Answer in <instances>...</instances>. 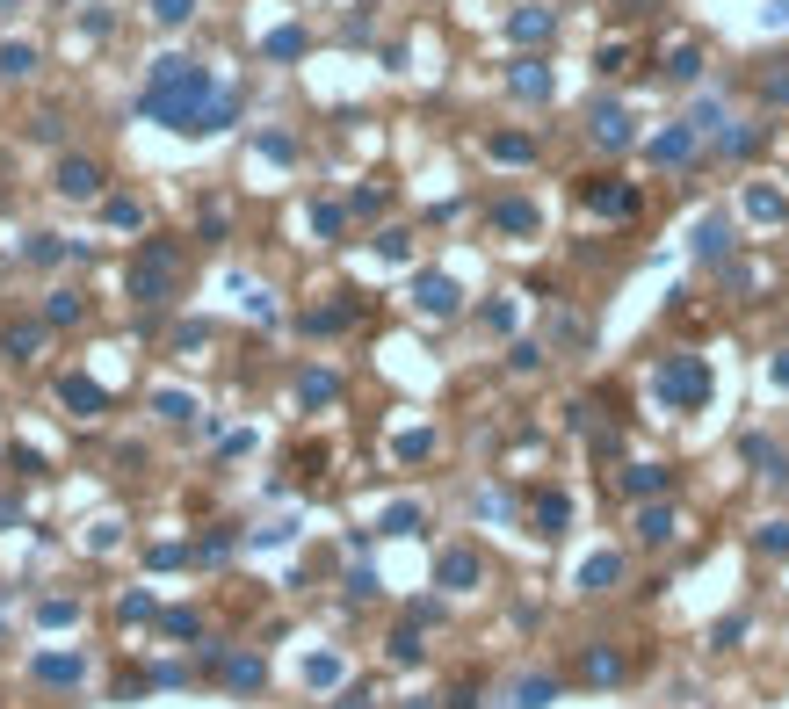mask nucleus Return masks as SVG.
Returning <instances> with one entry per match:
<instances>
[{
	"mask_svg": "<svg viewBox=\"0 0 789 709\" xmlns=\"http://www.w3.org/2000/svg\"><path fill=\"white\" fill-rule=\"evenodd\" d=\"M391 659H420V637H413V623H406L399 637H391Z\"/></svg>",
	"mask_w": 789,
	"mask_h": 709,
	"instance_id": "obj_41",
	"label": "nucleus"
},
{
	"mask_svg": "<svg viewBox=\"0 0 789 709\" xmlns=\"http://www.w3.org/2000/svg\"><path fill=\"white\" fill-rule=\"evenodd\" d=\"M587 681H623V659L616 652H587Z\"/></svg>",
	"mask_w": 789,
	"mask_h": 709,
	"instance_id": "obj_35",
	"label": "nucleus"
},
{
	"mask_svg": "<svg viewBox=\"0 0 789 709\" xmlns=\"http://www.w3.org/2000/svg\"><path fill=\"white\" fill-rule=\"evenodd\" d=\"M666 485H674V478H666L659 464H630V471H623V492H630V500H652V492H666Z\"/></svg>",
	"mask_w": 789,
	"mask_h": 709,
	"instance_id": "obj_16",
	"label": "nucleus"
},
{
	"mask_svg": "<svg viewBox=\"0 0 789 709\" xmlns=\"http://www.w3.org/2000/svg\"><path fill=\"white\" fill-rule=\"evenodd\" d=\"M695 138H703L695 123H674V131H659V138L645 145V160H652V167H681L688 152H695Z\"/></svg>",
	"mask_w": 789,
	"mask_h": 709,
	"instance_id": "obj_6",
	"label": "nucleus"
},
{
	"mask_svg": "<svg viewBox=\"0 0 789 709\" xmlns=\"http://www.w3.org/2000/svg\"><path fill=\"white\" fill-rule=\"evenodd\" d=\"M753 145H761V123H732V131L717 138V152H732V160H746Z\"/></svg>",
	"mask_w": 789,
	"mask_h": 709,
	"instance_id": "obj_27",
	"label": "nucleus"
},
{
	"mask_svg": "<svg viewBox=\"0 0 789 709\" xmlns=\"http://www.w3.org/2000/svg\"><path fill=\"white\" fill-rule=\"evenodd\" d=\"M753 543H761V550H768V558H789V521H768V529H761V536H753Z\"/></svg>",
	"mask_w": 789,
	"mask_h": 709,
	"instance_id": "obj_37",
	"label": "nucleus"
},
{
	"mask_svg": "<svg viewBox=\"0 0 789 709\" xmlns=\"http://www.w3.org/2000/svg\"><path fill=\"white\" fill-rule=\"evenodd\" d=\"M493 160H507V167H522V160H536V138H522V131H493Z\"/></svg>",
	"mask_w": 789,
	"mask_h": 709,
	"instance_id": "obj_18",
	"label": "nucleus"
},
{
	"mask_svg": "<svg viewBox=\"0 0 789 709\" xmlns=\"http://www.w3.org/2000/svg\"><path fill=\"white\" fill-rule=\"evenodd\" d=\"M507 29H514V44H543V37H551V8H522Z\"/></svg>",
	"mask_w": 789,
	"mask_h": 709,
	"instance_id": "obj_23",
	"label": "nucleus"
},
{
	"mask_svg": "<svg viewBox=\"0 0 789 709\" xmlns=\"http://www.w3.org/2000/svg\"><path fill=\"white\" fill-rule=\"evenodd\" d=\"M297 398H305V406H333V398H341V384H333L326 369H305V377H297Z\"/></svg>",
	"mask_w": 789,
	"mask_h": 709,
	"instance_id": "obj_24",
	"label": "nucleus"
},
{
	"mask_svg": "<svg viewBox=\"0 0 789 709\" xmlns=\"http://www.w3.org/2000/svg\"><path fill=\"white\" fill-rule=\"evenodd\" d=\"M210 659H218V673H225L232 688H261V681H268V666H261L254 652H210Z\"/></svg>",
	"mask_w": 789,
	"mask_h": 709,
	"instance_id": "obj_11",
	"label": "nucleus"
},
{
	"mask_svg": "<svg viewBox=\"0 0 789 709\" xmlns=\"http://www.w3.org/2000/svg\"><path fill=\"white\" fill-rule=\"evenodd\" d=\"M261 152H268V160H290V152H297V138H283V131H268V138H261Z\"/></svg>",
	"mask_w": 789,
	"mask_h": 709,
	"instance_id": "obj_40",
	"label": "nucleus"
},
{
	"mask_svg": "<svg viewBox=\"0 0 789 709\" xmlns=\"http://www.w3.org/2000/svg\"><path fill=\"white\" fill-rule=\"evenodd\" d=\"M616 579H623V558H616V550H594V558L580 565V587H587V594H609Z\"/></svg>",
	"mask_w": 789,
	"mask_h": 709,
	"instance_id": "obj_13",
	"label": "nucleus"
},
{
	"mask_svg": "<svg viewBox=\"0 0 789 709\" xmlns=\"http://www.w3.org/2000/svg\"><path fill=\"white\" fill-rule=\"evenodd\" d=\"M507 87H514L522 102H551V66H536V58H522V66L507 73Z\"/></svg>",
	"mask_w": 789,
	"mask_h": 709,
	"instance_id": "obj_12",
	"label": "nucleus"
},
{
	"mask_svg": "<svg viewBox=\"0 0 789 709\" xmlns=\"http://www.w3.org/2000/svg\"><path fill=\"white\" fill-rule=\"evenodd\" d=\"M703 73V51L695 44H674V58H666V80H695Z\"/></svg>",
	"mask_w": 789,
	"mask_h": 709,
	"instance_id": "obj_29",
	"label": "nucleus"
},
{
	"mask_svg": "<svg viewBox=\"0 0 789 709\" xmlns=\"http://www.w3.org/2000/svg\"><path fill=\"white\" fill-rule=\"evenodd\" d=\"M413 304L428 319H449L457 312V283H449V275H413Z\"/></svg>",
	"mask_w": 789,
	"mask_h": 709,
	"instance_id": "obj_8",
	"label": "nucleus"
},
{
	"mask_svg": "<svg viewBox=\"0 0 789 709\" xmlns=\"http://www.w3.org/2000/svg\"><path fill=\"white\" fill-rule=\"evenodd\" d=\"M543 702H558V681H551V673H529V681H514V709H543Z\"/></svg>",
	"mask_w": 789,
	"mask_h": 709,
	"instance_id": "obj_21",
	"label": "nucleus"
},
{
	"mask_svg": "<svg viewBox=\"0 0 789 709\" xmlns=\"http://www.w3.org/2000/svg\"><path fill=\"white\" fill-rule=\"evenodd\" d=\"M435 579H442L449 594H471V587H478V558H471V550H442V565H435Z\"/></svg>",
	"mask_w": 789,
	"mask_h": 709,
	"instance_id": "obj_9",
	"label": "nucleus"
},
{
	"mask_svg": "<svg viewBox=\"0 0 789 709\" xmlns=\"http://www.w3.org/2000/svg\"><path fill=\"white\" fill-rule=\"evenodd\" d=\"M153 615V594H124V623H145Z\"/></svg>",
	"mask_w": 789,
	"mask_h": 709,
	"instance_id": "obj_42",
	"label": "nucleus"
},
{
	"mask_svg": "<svg viewBox=\"0 0 789 709\" xmlns=\"http://www.w3.org/2000/svg\"><path fill=\"white\" fill-rule=\"evenodd\" d=\"M746 210H753V218H789V196H775V189H761V181H753V189H746Z\"/></svg>",
	"mask_w": 789,
	"mask_h": 709,
	"instance_id": "obj_25",
	"label": "nucleus"
},
{
	"mask_svg": "<svg viewBox=\"0 0 789 709\" xmlns=\"http://www.w3.org/2000/svg\"><path fill=\"white\" fill-rule=\"evenodd\" d=\"M724 246H732V225H724V218L695 225V254H703V261H724Z\"/></svg>",
	"mask_w": 789,
	"mask_h": 709,
	"instance_id": "obj_20",
	"label": "nucleus"
},
{
	"mask_svg": "<svg viewBox=\"0 0 789 709\" xmlns=\"http://www.w3.org/2000/svg\"><path fill=\"white\" fill-rule=\"evenodd\" d=\"M58 406H73V413H102L109 398H102L95 377H66V384H58Z\"/></svg>",
	"mask_w": 789,
	"mask_h": 709,
	"instance_id": "obj_14",
	"label": "nucleus"
},
{
	"mask_svg": "<svg viewBox=\"0 0 789 709\" xmlns=\"http://www.w3.org/2000/svg\"><path fill=\"white\" fill-rule=\"evenodd\" d=\"M37 615H44V623H51V630H58V623H73V615H80V601H44Z\"/></svg>",
	"mask_w": 789,
	"mask_h": 709,
	"instance_id": "obj_39",
	"label": "nucleus"
},
{
	"mask_svg": "<svg viewBox=\"0 0 789 709\" xmlns=\"http://www.w3.org/2000/svg\"><path fill=\"white\" fill-rule=\"evenodd\" d=\"M565 514H572V507H565V492H543V500H536V521H543V536H558V529H565Z\"/></svg>",
	"mask_w": 789,
	"mask_h": 709,
	"instance_id": "obj_28",
	"label": "nucleus"
},
{
	"mask_svg": "<svg viewBox=\"0 0 789 709\" xmlns=\"http://www.w3.org/2000/svg\"><path fill=\"white\" fill-rule=\"evenodd\" d=\"M189 15H196V0H153V22H160V29L189 22Z\"/></svg>",
	"mask_w": 789,
	"mask_h": 709,
	"instance_id": "obj_36",
	"label": "nucleus"
},
{
	"mask_svg": "<svg viewBox=\"0 0 789 709\" xmlns=\"http://www.w3.org/2000/svg\"><path fill=\"white\" fill-rule=\"evenodd\" d=\"M80 312H87V304H80V297H73V290H58V297H51V304H44V319H51V326H73V319H80Z\"/></svg>",
	"mask_w": 789,
	"mask_h": 709,
	"instance_id": "obj_31",
	"label": "nucleus"
},
{
	"mask_svg": "<svg viewBox=\"0 0 789 709\" xmlns=\"http://www.w3.org/2000/svg\"><path fill=\"white\" fill-rule=\"evenodd\" d=\"M153 413H160V420H196V398H189V391H160Z\"/></svg>",
	"mask_w": 789,
	"mask_h": 709,
	"instance_id": "obj_30",
	"label": "nucleus"
},
{
	"mask_svg": "<svg viewBox=\"0 0 789 709\" xmlns=\"http://www.w3.org/2000/svg\"><path fill=\"white\" fill-rule=\"evenodd\" d=\"M587 210H601V218H630L637 210V189H616V181H594V189H580Z\"/></svg>",
	"mask_w": 789,
	"mask_h": 709,
	"instance_id": "obj_10",
	"label": "nucleus"
},
{
	"mask_svg": "<svg viewBox=\"0 0 789 709\" xmlns=\"http://www.w3.org/2000/svg\"><path fill=\"white\" fill-rule=\"evenodd\" d=\"M174 283H181V246L174 239H145L138 254H131V268H124V290L138 304H167Z\"/></svg>",
	"mask_w": 789,
	"mask_h": 709,
	"instance_id": "obj_2",
	"label": "nucleus"
},
{
	"mask_svg": "<svg viewBox=\"0 0 789 709\" xmlns=\"http://www.w3.org/2000/svg\"><path fill=\"white\" fill-rule=\"evenodd\" d=\"M37 73V44H0V80H29Z\"/></svg>",
	"mask_w": 789,
	"mask_h": 709,
	"instance_id": "obj_22",
	"label": "nucleus"
},
{
	"mask_svg": "<svg viewBox=\"0 0 789 709\" xmlns=\"http://www.w3.org/2000/svg\"><path fill=\"white\" fill-rule=\"evenodd\" d=\"M102 160H87V152H73V160H58V174H51V189L66 196V203H95L102 196Z\"/></svg>",
	"mask_w": 789,
	"mask_h": 709,
	"instance_id": "obj_4",
	"label": "nucleus"
},
{
	"mask_svg": "<svg viewBox=\"0 0 789 709\" xmlns=\"http://www.w3.org/2000/svg\"><path fill=\"white\" fill-rule=\"evenodd\" d=\"M587 123H594V145H601V152H623V145H630V109H623V102H594Z\"/></svg>",
	"mask_w": 789,
	"mask_h": 709,
	"instance_id": "obj_5",
	"label": "nucleus"
},
{
	"mask_svg": "<svg viewBox=\"0 0 789 709\" xmlns=\"http://www.w3.org/2000/svg\"><path fill=\"white\" fill-rule=\"evenodd\" d=\"M659 398H666V406H703V398H710L703 355H666L659 362Z\"/></svg>",
	"mask_w": 789,
	"mask_h": 709,
	"instance_id": "obj_3",
	"label": "nucleus"
},
{
	"mask_svg": "<svg viewBox=\"0 0 789 709\" xmlns=\"http://www.w3.org/2000/svg\"><path fill=\"white\" fill-rule=\"evenodd\" d=\"M341 709H370V695H341Z\"/></svg>",
	"mask_w": 789,
	"mask_h": 709,
	"instance_id": "obj_44",
	"label": "nucleus"
},
{
	"mask_svg": "<svg viewBox=\"0 0 789 709\" xmlns=\"http://www.w3.org/2000/svg\"><path fill=\"white\" fill-rule=\"evenodd\" d=\"M160 630H167V637H203V623H196L189 608H167V615H160Z\"/></svg>",
	"mask_w": 789,
	"mask_h": 709,
	"instance_id": "obj_34",
	"label": "nucleus"
},
{
	"mask_svg": "<svg viewBox=\"0 0 789 709\" xmlns=\"http://www.w3.org/2000/svg\"><path fill=\"white\" fill-rule=\"evenodd\" d=\"M761 95H768L775 109H789V58H775V73L761 80Z\"/></svg>",
	"mask_w": 789,
	"mask_h": 709,
	"instance_id": "obj_32",
	"label": "nucleus"
},
{
	"mask_svg": "<svg viewBox=\"0 0 789 709\" xmlns=\"http://www.w3.org/2000/svg\"><path fill=\"white\" fill-rule=\"evenodd\" d=\"M102 218H109L116 232H145V203H138V196H109Z\"/></svg>",
	"mask_w": 789,
	"mask_h": 709,
	"instance_id": "obj_19",
	"label": "nucleus"
},
{
	"mask_svg": "<svg viewBox=\"0 0 789 709\" xmlns=\"http://www.w3.org/2000/svg\"><path fill=\"white\" fill-rule=\"evenodd\" d=\"M384 529H391V536H406V529H420V507H391V514H384Z\"/></svg>",
	"mask_w": 789,
	"mask_h": 709,
	"instance_id": "obj_38",
	"label": "nucleus"
},
{
	"mask_svg": "<svg viewBox=\"0 0 789 709\" xmlns=\"http://www.w3.org/2000/svg\"><path fill=\"white\" fill-rule=\"evenodd\" d=\"M15 521H22V507H15V500H0V529H15Z\"/></svg>",
	"mask_w": 789,
	"mask_h": 709,
	"instance_id": "obj_43",
	"label": "nucleus"
},
{
	"mask_svg": "<svg viewBox=\"0 0 789 709\" xmlns=\"http://www.w3.org/2000/svg\"><path fill=\"white\" fill-rule=\"evenodd\" d=\"M210 102H218V80H210L196 58H153V80H145V116H153V123L203 138Z\"/></svg>",
	"mask_w": 789,
	"mask_h": 709,
	"instance_id": "obj_1",
	"label": "nucleus"
},
{
	"mask_svg": "<svg viewBox=\"0 0 789 709\" xmlns=\"http://www.w3.org/2000/svg\"><path fill=\"white\" fill-rule=\"evenodd\" d=\"M0 348H8L15 362H37V348H44V326H29V319H22V326H8V333H0Z\"/></svg>",
	"mask_w": 789,
	"mask_h": 709,
	"instance_id": "obj_17",
	"label": "nucleus"
},
{
	"mask_svg": "<svg viewBox=\"0 0 789 709\" xmlns=\"http://www.w3.org/2000/svg\"><path fill=\"white\" fill-rule=\"evenodd\" d=\"M29 673H37L44 688H80V681H87V659H80V652H44Z\"/></svg>",
	"mask_w": 789,
	"mask_h": 709,
	"instance_id": "obj_7",
	"label": "nucleus"
},
{
	"mask_svg": "<svg viewBox=\"0 0 789 709\" xmlns=\"http://www.w3.org/2000/svg\"><path fill=\"white\" fill-rule=\"evenodd\" d=\"M637 536H645V543H674V514H666V507H645V514H637Z\"/></svg>",
	"mask_w": 789,
	"mask_h": 709,
	"instance_id": "obj_26",
	"label": "nucleus"
},
{
	"mask_svg": "<svg viewBox=\"0 0 789 709\" xmlns=\"http://www.w3.org/2000/svg\"><path fill=\"white\" fill-rule=\"evenodd\" d=\"M493 225H500V232H514V239H522V232H536L543 218H536V203H522V196H507V203H493Z\"/></svg>",
	"mask_w": 789,
	"mask_h": 709,
	"instance_id": "obj_15",
	"label": "nucleus"
},
{
	"mask_svg": "<svg viewBox=\"0 0 789 709\" xmlns=\"http://www.w3.org/2000/svg\"><path fill=\"white\" fill-rule=\"evenodd\" d=\"M261 51H268V58H297V51H305V29H276Z\"/></svg>",
	"mask_w": 789,
	"mask_h": 709,
	"instance_id": "obj_33",
	"label": "nucleus"
}]
</instances>
